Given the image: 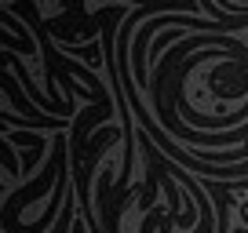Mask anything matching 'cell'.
<instances>
[{
    "mask_svg": "<svg viewBox=\"0 0 248 233\" xmlns=\"http://www.w3.org/2000/svg\"><path fill=\"white\" fill-rule=\"evenodd\" d=\"M73 208H80V201H77V193L70 189V197H66V204H62V215H59V222L51 226V233H73V226H77Z\"/></svg>",
    "mask_w": 248,
    "mask_h": 233,
    "instance_id": "1",
    "label": "cell"
},
{
    "mask_svg": "<svg viewBox=\"0 0 248 233\" xmlns=\"http://www.w3.org/2000/svg\"><path fill=\"white\" fill-rule=\"evenodd\" d=\"M73 233H92V230H88V222H84V218H77V226H73Z\"/></svg>",
    "mask_w": 248,
    "mask_h": 233,
    "instance_id": "4",
    "label": "cell"
},
{
    "mask_svg": "<svg viewBox=\"0 0 248 233\" xmlns=\"http://www.w3.org/2000/svg\"><path fill=\"white\" fill-rule=\"evenodd\" d=\"M237 215H241V226H248V201H237Z\"/></svg>",
    "mask_w": 248,
    "mask_h": 233,
    "instance_id": "3",
    "label": "cell"
},
{
    "mask_svg": "<svg viewBox=\"0 0 248 233\" xmlns=\"http://www.w3.org/2000/svg\"><path fill=\"white\" fill-rule=\"evenodd\" d=\"M0 160H4V171H8V179H18V157H15V142L11 139H4L0 135Z\"/></svg>",
    "mask_w": 248,
    "mask_h": 233,
    "instance_id": "2",
    "label": "cell"
},
{
    "mask_svg": "<svg viewBox=\"0 0 248 233\" xmlns=\"http://www.w3.org/2000/svg\"><path fill=\"white\" fill-rule=\"evenodd\" d=\"M8 4H15V0H4V4H0V8H8Z\"/></svg>",
    "mask_w": 248,
    "mask_h": 233,
    "instance_id": "5",
    "label": "cell"
}]
</instances>
